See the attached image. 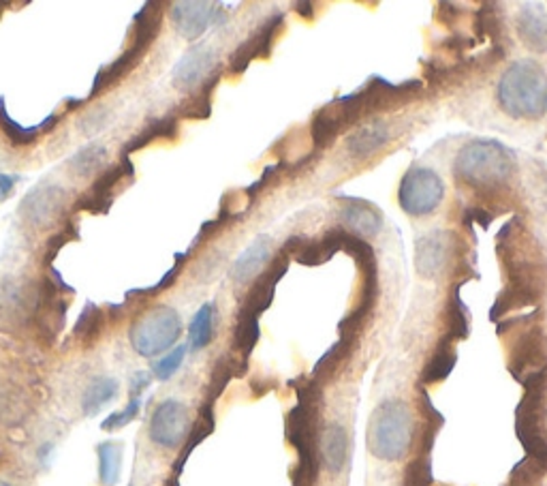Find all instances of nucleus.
Segmentation results:
<instances>
[{
	"mask_svg": "<svg viewBox=\"0 0 547 486\" xmlns=\"http://www.w3.org/2000/svg\"><path fill=\"white\" fill-rule=\"evenodd\" d=\"M515 172L512 148L496 139H475L460 150L453 163L455 178L472 187L482 196L501 191Z\"/></svg>",
	"mask_w": 547,
	"mask_h": 486,
	"instance_id": "f257e3e1",
	"label": "nucleus"
},
{
	"mask_svg": "<svg viewBox=\"0 0 547 486\" xmlns=\"http://www.w3.org/2000/svg\"><path fill=\"white\" fill-rule=\"evenodd\" d=\"M498 103L512 118L537 120L545 112V71L534 60H520L502 73L498 82Z\"/></svg>",
	"mask_w": 547,
	"mask_h": 486,
	"instance_id": "f03ea898",
	"label": "nucleus"
},
{
	"mask_svg": "<svg viewBox=\"0 0 547 486\" xmlns=\"http://www.w3.org/2000/svg\"><path fill=\"white\" fill-rule=\"evenodd\" d=\"M182 319L172 307H154L131 326V343L137 354L145 358L159 356L178 341Z\"/></svg>",
	"mask_w": 547,
	"mask_h": 486,
	"instance_id": "7ed1b4c3",
	"label": "nucleus"
},
{
	"mask_svg": "<svg viewBox=\"0 0 547 486\" xmlns=\"http://www.w3.org/2000/svg\"><path fill=\"white\" fill-rule=\"evenodd\" d=\"M445 197L441 176L430 167H411L400 182L398 202L406 215L425 217L439 208Z\"/></svg>",
	"mask_w": 547,
	"mask_h": 486,
	"instance_id": "20e7f679",
	"label": "nucleus"
},
{
	"mask_svg": "<svg viewBox=\"0 0 547 486\" xmlns=\"http://www.w3.org/2000/svg\"><path fill=\"white\" fill-rule=\"evenodd\" d=\"M191 433V420H188V410L180 400H163L156 407L150 420V440L156 446L175 451L186 441Z\"/></svg>",
	"mask_w": 547,
	"mask_h": 486,
	"instance_id": "39448f33",
	"label": "nucleus"
},
{
	"mask_svg": "<svg viewBox=\"0 0 547 486\" xmlns=\"http://www.w3.org/2000/svg\"><path fill=\"white\" fill-rule=\"evenodd\" d=\"M66 206V191L58 185H39L28 191V196L17 206V212L24 221L33 228L44 229L63 215Z\"/></svg>",
	"mask_w": 547,
	"mask_h": 486,
	"instance_id": "423d86ee",
	"label": "nucleus"
},
{
	"mask_svg": "<svg viewBox=\"0 0 547 486\" xmlns=\"http://www.w3.org/2000/svg\"><path fill=\"white\" fill-rule=\"evenodd\" d=\"M216 71V56L214 52H212V47L205 44H197L174 66L172 80L174 86L182 90V93H194V90L202 88L205 80L214 76Z\"/></svg>",
	"mask_w": 547,
	"mask_h": 486,
	"instance_id": "0eeeda50",
	"label": "nucleus"
},
{
	"mask_svg": "<svg viewBox=\"0 0 547 486\" xmlns=\"http://www.w3.org/2000/svg\"><path fill=\"white\" fill-rule=\"evenodd\" d=\"M172 22L178 33L188 41L202 36L212 22L223 20V11H216L212 3H174L172 5Z\"/></svg>",
	"mask_w": 547,
	"mask_h": 486,
	"instance_id": "6e6552de",
	"label": "nucleus"
},
{
	"mask_svg": "<svg viewBox=\"0 0 547 486\" xmlns=\"http://www.w3.org/2000/svg\"><path fill=\"white\" fill-rule=\"evenodd\" d=\"M283 24H284V15L278 14L274 15L265 26H261L259 33L253 35L248 41H244V44L234 52V56L229 58V71L234 73V76H242L254 58L270 56L274 39H276L278 30L283 28Z\"/></svg>",
	"mask_w": 547,
	"mask_h": 486,
	"instance_id": "1a4fd4ad",
	"label": "nucleus"
},
{
	"mask_svg": "<svg viewBox=\"0 0 547 486\" xmlns=\"http://www.w3.org/2000/svg\"><path fill=\"white\" fill-rule=\"evenodd\" d=\"M123 178H126L123 163L109 167L107 172H103L99 178L94 180V185L90 187L80 199H77L75 210L90 212V215H107L114 204V189L118 187V182Z\"/></svg>",
	"mask_w": 547,
	"mask_h": 486,
	"instance_id": "9d476101",
	"label": "nucleus"
},
{
	"mask_svg": "<svg viewBox=\"0 0 547 486\" xmlns=\"http://www.w3.org/2000/svg\"><path fill=\"white\" fill-rule=\"evenodd\" d=\"M415 266L422 278H436L445 270L449 261V236L445 232H433L417 240Z\"/></svg>",
	"mask_w": 547,
	"mask_h": 486,
	"instance_id": "9b49d317",
	"label": "nucleus"
},
{
	"mask_svg": "<svg viewBox=\"0 0 547 486\" xmlns=\"http://www.w3.org/2000/svg\"><path fill=\"white\" fill-rule=\"evenodd\" d=\"M340 221H343L346 232L362 240L373 238L383 228L381 212L363 199H346L343 210H340Z\"/></svg>",
	"mask_w": 547,
	"mask_h": 486,
	"instance_id": "f8f14e48",
	"label": "nucleus"
},
{
	"mask_svg": "<svg viewBox=\"0 0 547 486\" xmlns=\"http://www.w3.org/2000/svg\"><path fill=\"white\" fill-rule=\"evenodd\" d=\"M349 459V435L346 429L338 422H330L319 430V461L332 473L344 470Z\"/></svg>",
	"mask_w": 547,
	"mask_h": 486,
	"instance_id": "ddd939ff",
	"label": "nucleus"
},
{
	"mask_svg": "<svg viewBox=\"0 0 547 486\" xmlns=\"http://www.w3.org/2000/svg\"><path fill=\"white\" fill-rule=\"evenodd\" d=\"M389 139H392V127L385 120H373L346 137V150L355 159H366L389 144Z\"/></svg>",
	"mask_w": 547,
	"mask_h": 486,
	"instance_id": "4468645a",
	"label": "nucleus"
},
{
	"mask_svg": "<svg viewBox=\"0 0 547 486\" xmlns=\"http://www.w3.org/2000/svg\"><path fill=\"white\" fill-rule=\"evenodd\" d=\"M518 33L526 47L547 54V11L541 5H524L518 15Z\"/></svg>",
	"mask_w": 547,
	"mask_h": 486,
	"instance_id": "2eb2a0df",
	"label": "nucleus"
},
{
	"mask_svg": "<svg viewBox=\"0 0 547 486\" xmlns=\"http://www.w3.org/2000/svg\"><path fill=\"white\" fill-rule=\"evenodd\" d=\"M267 258H270V240H267L265 236H261V238L254 240L253 245L235 259L234 268H231V278H234L235 283H246L248 278L254 277L264 268Z\"/></svg>",
	"mask_w": 547,
	"mask_h": 486,
	"instance_id": "dca6fc26",
	"label": "nucleus"
},
{
	"mask_svg": "<svg viewBox=\"0 0 547 486\" xmlns=\"http://www.w3.org/2000/svg\"><path fill=\"white\" fill-rule=\"evenodd\" d=\"M175 137H178V116H175V114H169V116L154 120V123H150L145 129L139 131L137 136L124 146L123 155L131 157L133 153H137V150H144L145 146L159 142V139H175Z\"/></svg>",
	"mask_w": 547,
	"mask_h": 486,
	"instance_id": "f3484780",
	"label": "nucleus"
},
{
	"mask_svg": "<svg viewBox=\"0 0 547 486\" xmlns=\"http://www.w3.org/2000/svg\"><path fill=\"white\" fill-rule=\"evenodd\" d=\"M221 76H223V71L218 69L214 76L208 77L202 88L194 90V93L188 96L184 103H182V106L178 107V112H175V116L197 118V120L210 118V114H212V93H214L218 82H221Z\"/></svg>",
	"mask_w": 547,
	"mask_h": 486,
	"instance_id": "a211bd4d",
	"label": "nucleus"
},
{
	"mask_svg": "<svg viewBox=\"0 0 547 486\" xmlns=\"http://www.w3.org/2000/svg\"><path fill=\"white\" fill-rule=\"evenodd\" d=\"M343 123H340L338 109L333 103H327L325 107H321L319 112H314L313 125H310V133H313L314 148L323 150L336 139L338 133H343Z\"/></svg>",
	"mask_w": 547,
	"mask_h": 486,
	"instance_id": "6ab92c4d",
	"label": "nucleus"
},
{
	"mask_svg": "<svg viewBox=\"0 0 547 486\" xmlns=\"http://www.w3.org/2000/svg\"><path fill=\"white\" fill-rule=\"evenodd\" d=\"M118 381L112 378H94L90 384L86 386L82 397V410L88 418H93L99 414L103 407L112 403V400L118 397Z\"/></svg>",
	"mask_w": 547,
	"mask_h": 486,
	"instance_id": "aec40b11",
	"label": "nucleus"
},
{
	"mask_svg": "<svg viewBox=\"0 0 547 486\" xmlns=\"http://www.w3.org/2000/svg\"><path fill=\"white\" fill-rule=\"evenodd\" d=\"M161 22H163V5L161 3L144 5L142 11L135 15L137 28H135V39H133V46L144 47V50L148 52L152 41H154L161 33Z\"/></svg>",
	"mask_w": 547,
	"mask_h": 486,
	"instance_id": "412c9836",
	"label": "nucleus"
},
{
	"mask_svg": "<svg viewBox=\"0 0 547 486\" xmlns=\"http://www.w3.org/2000/svg\"><path fill=\"white\" fill-rule=\"evenodd\" d=\"M99 454V480L103 486H115L123 470V443L103 441L96 448Z\"/></svg>",
	"mask_w": 547,
	"mask_h": 486,
	"instance_id": "4be33fe9",
	"label": "nucleus"
},
{
	"mask_svg": "<svg viewBox=\"0 0 547 486\" xmlns=\"http://www.w3.org/2000/svg\"><path fill=\"white\" fill-rule=\"evenodd\" d=\"M107 159V148L101 144L84 146L80 153H75L69 159V169L77 178H88L90 174H94Z\"/></svg>",
	"mask_w": 547,
	"mask_h": 486,
	"instance_id": "5701e85b",
	"label": "nucleus"
},
{
	"mask_svg": "<svg viewBox=\"0 0 547 486\" xmlns=\"http://www.w3.org/2000/svg\"><path fill=\"white\" fill-rule=\"evenodd\" d=\"M212 328H214V307L204 305L188 326V341L193 349H204L212 341Z\"/></svg>",
	"mask_w": 547,
	"mask_h": 486,
	"instance_id": "b1692460",
	"label": "nucleus"
},
{
	"mask_svg": "<svg viewBox=\"0 0 547 486\" xmlns=\"http://www.w3.org/2000/svg\"><path fill=\"white\" fill-rule=\"evenodd\" d=\"M343 251H346L357 261V266L363 270V275H368V272H379L376 268V255L374 248L368 245L366 240L357 238V236L349 234L343 228Z\"/></svg>",
	"mask_w": 547,
	"mask_h": 486,
	"instance_id": "393cba45",
	"label": "nucleus"
},
{
	"mask_svg": "<svg viewBox=\"0 0 547 486\" xmlns=\"http://www.w3.org/2000/svg\"><path fill=\"white\" fill-rule=\"evenodd\" d=\"M103 319H105V315H103L101 309L96 307L94 302H86L80 319H77L75 328H73V334H75L77 339H82L84 343H93L99 339L103 330Z\"/></svg>",
	"mask_w": 547,
	"mask_h": 486,
	"instance_id": "a878e982",
	"label": "nucleus"
},
{
	"mask_svg": "<svg viewBox=\"0 0 547 486\" xmlns=\"http://www.w3.org/2000/svg\"><path fill=\"white\" fill-rule=\"evenodd\" d=\"M0 129L5 131V136L15 146H28L36 142L41 127H22L20 123H15V120L9 116L7 107H5V99L0 96Z\"/></svg>",
	"mask_w": 547,
	"mask_h": 486,
	"instance_id": "bb28decb",
	"label": "nucleus"
},
{
	"mask_svg": "<svg viewBox=\"0 0 547 486\" xmlns=\"http://www.w3.org/2000/svg\"><path fill=\"white\" fill-rule=\"evenodd\" d=\"M184 356H186V348H184V345H180V348L172 349L165 358H161L159 362L152 364V375H154L156 380L167 381L169 378H172V375L178 373V369L182 367V362H184Z\"/></svg>",
	"mask_w": 547,
	"mask_h": 486,
	"instance_id": "cd10ccee",
	"label": "nucleus"
},
{
	"mask_svg": "<svg viewBox=\"0 0 547 486\" xmlns=\"http://www.w3.org/2000/svg\"><path fill=\"white\" fill-rule=\"evenodd\" d=\"M139 410H142V399H131L129 405H126L123 411H114L112 416H107L105 420H103L101 429L107 430V433H112L115 429H123L129 422L135 420L139 416Z\"/></svg>",
	"mask_w": 547,
	"mask_h": 486,
	"instance_id": "c85d7f7f",
	"label": "nucleus"
},
{
	"mask_svg": "<svg viewBox=\"0 0 547 486\" xmlns=\"http://www.w3.org/2000/svg\"><path fill=\"white\" fill-rule=\"evenodd\" d=\"M71 240H80V229H77L75 223H66V226L60 229L58 234H52L50 242H47V248H45V266L50 268V261H54V258H56L60 248H63L65 245H69Z\"/></svg>",
	"mask_w": 547,
	"mask_h": 486,
	"instance_id": "c756f323",
	"label": "nucleus"
},
{
	"mask_svg": "<svg viewBox=\"0 0 547 486\" xmlns=\"http://www.w3.org/2000/svg\"><path fill=\"white\" fill-rule=\"evenodd\" d=\"M295 259L300 261V264L303 266H319V264H325L323 261V255H321V247L317 240H308V245L302 248L300 253L295 255Z\"/></svg>",
	"mask_w": 547,
	"mask_h": 486,
	"instance_id": "7c9ffc66",
	"label": "nucleus"
},
{
	"mask_svg": "<svg viewBox=\"0 0 547 486\" xmlns=\"http://www.w3.org/2000/svg\"><path fill=\"white\" fill-rule=\"evenodd\" d=\"M436 20H439L441 24H445V26H449L452 28L453 26V22L458 20V15H460V11H458V7H455V5H452V3H441L439 7H436Z\"/></svg>",
	"mask_w": 547,
	"mask_h": 486,
	"instance_id": "2f4dec72",
	"label": "nucleus"
},
{
	"mask_svg": "<svg viewBox=\"0 0 547 486\" xmlns=\"http://www.w3.org/2000/svg\"><path fill=\"white\" fill-rule=\"evenodd\" d=\"M443 46L455 54H462L464 50H468V47L475 46V39H472V36H464V35H453V36H449Z\"/></svg>",
	"mask_w": 547,
	"mask_h": 486,
	"instance_id": "473e14b6",
	"label": "nucleus"
},
{
	"mask_svg": "<svg viewBox=\"0 0 547 486\" xmlns=\"http://www.w3.org/2000/svg\"><path fill=\"white\" fill-rule=\"evenodd\" d=\"M150 373H144V370H139V373L133 375L131 380V399H139L142 397V392L145 388L150 386Z\"/></svg>",
	"mask_w": 547,
	"mask_h": 486,
	"instance_id": "72a5a7b5",
	"label": "nucleus"
},
{
	"mask_svg": "<svg viewBox=\"0 0 547 486\" xmlns=\"http://www.w3.org/2000/svg\"><path fill=\"white\" fill-rule=\"evenodd\" d=\"M492 217L488 210H483V208H468L466 210V223H472V221H477L479 226H482L483 229H488L490 228V223H492Z\"/></svg>",
	"mask_w": 547,
	"mask_h": 486,
	"instance_id": "f704fd0d",
	"label": "nucleus"
},
{
	"mask_svg": "<svg viewBox=\"0 0 547 486\" xmlns=\"http://www.w3.org/2000/svg\"><path fill=\"white\" fill-rule=\"evenodd\" d=\"M103 123V114L101 112H94V114H88V118L80 120V129H84V133H94L96 129H101Z\"/></svg>",
	"mask_w": 547,
	"mask_h": 486,
	"instance_id": "c9c22d12",
	"label": "nucleus"
},
{
	"mask_svg": "<svg viewBox=\"0 0 547 486\" xmlns=\"http://www.w3.org/2000/svg\"><path fill=\"white\" fill-rule=\"evenodd\" d=\"M276 167H278V166H267V167H265V172H264V176H261V178H259L257 182H254V185L248 187V189H246V196H248V197H254V196H257V193H259L261 189H264V187L267 185V180H270V176H272L274 172H276Z\"/></svg>",
	"mask_w": 547,
	"mask_h": 486,
	"instance_id": "e433bc0d",
	"label": "nucleus"
},
{
	"mask_svg": "<svg viewBox=\"0 0 547 486\" xmlns=\"http://www.w3.org/2000/svg\"><path fill=\"white\" fill-rule=\"evenodd\" d=\"M15 176H9V174H0V202H5L11 193H14L15 189Z\"/></svg>",
	"mask_w": 547,
	"mask_h": 486,
	"instance_id": "4c0bfd02",
	"label": "nucleus"
},
{
	"mask_svg": "<svg viewBox=\"0 0 547 486\" xmlns=\"http://www.w3.org/2000/svg\"><path fill=\"white\" fill-rule=\"evenodd\" d=\"M308 245V240L306 238H302V236H291V238L284 242V247H283V253H287V255H291V253H300L303 247Z\"/></svg>",
	"mask_w": 547,
	"mask_h": 486,
	"instance_id": "58836bf2",
	"label": "nucleus"
},
{
	"mask_svg": "<svg viewBox=\"0 0 547 486\" xmlns=\"http://www.w3.org/2000/svg\"><path fill=\"white\" fill-rule=\"evenodd\" d=\"M295 9H297V14H300L302 17H306V20H313V17H314V5L308 3V0L295 3Z\"/></svg>",
	"mask_w": 547,
	"mask_h": 486,
	"instance_id": "ea45409f",
	"label": "nucleus"
},
{
	"mask_svg": "<svg viewBox=\"0 0 547 486\" xmlns=\"http://www.w3.org/2000/svg\"><path fill=\"white\" fill-rule=\"evenodd\" d=\"M56 123H58V114H50V116H47L39 127H41V131H50V129H54V125Z\"/></svg>",
	"mask_w": 547,
	"mask_h": 486,
	"instance_id": "a19ab883",
	"label": "nucleus"
},
{
	"mask_svg": "<svg viewBox=\"0 0 547 486\" xmlns=\"http://www.w3.org/2000/svg\"><path fill=\"white\" fill-rule=\"evenodd\" d=\"M3 11H5V5L0 3V17H3Z\"/></svg>",
	"mask_w": 547,
	"mask_h": 486,
	"instance_id": "79ce46f5",
	"label": "nucleus"
},
{
	"mask_svg": "<svg viewBox=\"0 0 547 486\" xmlns=\"http://www.w3.org/2000/svg\"><path fill=\"white\" fill-rule=\"evenodd\" d=\"M0 486H11V484H7V482H3V480H0Z\"/></svg>",
	"mask_w": 547,
	"mask_h": 486,
	"instance_id": "37998d69",
	"label": "nucleus"
},
{
	"mask_svg": "<svg viewBox=\"0 0 547 486\" xmlns=\"http://www.w3.org/2000/svg\"><path fill=\"white\" fill-rule=\"evenodd\" d=\"M545 107H547V95H545Z\"/></svg>",
	"mask_w": 547,
	"mask_h": 486,
	"instance_id": "c03bdc74",
	"label": "nucleus"
}]
</instances>
